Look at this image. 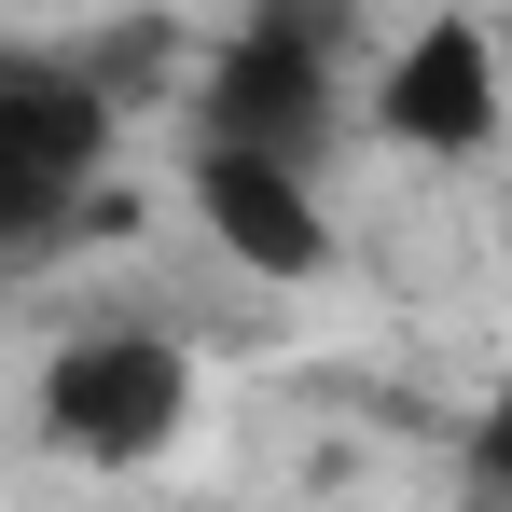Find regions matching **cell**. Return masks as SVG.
Listing matches in <instances>:
<instances>
[{"instance_id": "cell-5", "label": "cell", "mask_w": 512, "mask_h": 512, "mask_svg": "<svg viewBox=\"0 0 512 512\" xmlns=\"http://www.w3.org/2000/svg\"><path fill=\"white\" fill-rule=\"evenodd\" d=\"M374 125L429 153V167H471V153H499L512 139V56L485 14H429L416 42L374 70Z\"/></svg>"}, {"instance_id": "cell-3", "label": "cell", "mask_w": 512, "mask_h": 512, "mask_svg": "<svg viewBox=\"0 0 512 512\" xmlns=\"http://www.w3.org/2000/svg\"><path fill=\"white\" fill-rule=\"evenodd\" d=\"M194 139H222V153H277V167H333V139H346V56L263 28V14H236L222 56L194 70Z\"/></svg>"}, {"instance_id": "cell-2", "label": "cell", "mask_w": 512, "mask_h": 512, "mask_svg": "<svg viewBox=\"0 0 512 512\" xmlns=\"http://www.w3.org/2000/svg\"><path fill=\"white\" fill-rule=\"evenodd\" d=\"M97 180H111V84H97V56L0 70V263L56 250Z\"/></svg>"}, {"instance_id": "cell-6", "label": "cell", "mask_w": 512, "mask_h": 512, "mask_svg": "<svg viewBox=\"0 0 512 512\" xmlns=\"http://www.w3.org/2000/svg\"><path fill=\"white\" fill-rule=\"evenodd\" d=\"M263 28H291V42H333V56H360V0H250Z\"/></svg>"}, {"instance_id": "cell-7", "label": "cell", "mask_w": 512, "mask_h": 512, "mask_svg": "<svg viewBox=\"0 0 512 512\" xmlns=\"http://www.w3.org/2000/svg\"><path fill=\"white\" fill-rule=\"evenodd\" d=\"M499 56H512V14H499Z\"/></svg>"}, {"instance_id": "cell-1", "label": "cell", "mask_w": 512, "mask_h": 512, "mask_svg": "<svg viewBox=\"0 0 512 512\" xmlns=\"http://www.w3.org/2000/svg\"><path fill=\"white\" fill-rule=\"evenodd\" d=\"M194 402H208L194 346L153 333V319H97L28 374V429H42L56 471H153V457H180Z\"/></svg>"}, {"instance_id": "cell-4", "label": "cell", "mask_w": 512, "mask_h": 512, "mask_svg": "<svg viewBox=\"0 0 512 512\" xmlns=\"http://www.w3.org/2000/svg\"><path fill=\"white\" fill-rule=\"evenodd\" d=\"M194 222H208V250L236 263V277H263V291H319L346 263L333 236V194H319V167H277V153H222V139H194Z\"/></svg>"}]
</instances>
